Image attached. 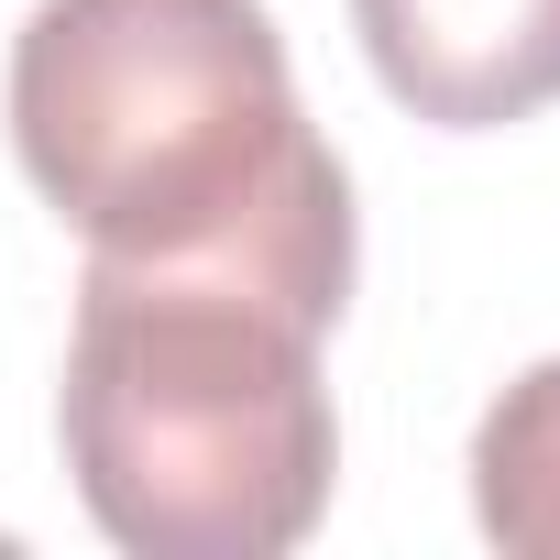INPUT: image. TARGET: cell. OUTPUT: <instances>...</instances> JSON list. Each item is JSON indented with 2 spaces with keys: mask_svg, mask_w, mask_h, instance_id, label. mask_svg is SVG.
Masks as SVG:
<instances>
[{
  "mask_svg": "<svg viewBox=\"0 0 560 560\" xmlns=\"http://www.w3.org/2000/svg\"><path fill=\"white\" fill-rule=\"evenodd\" d=\"M12 154L100 264L231 275L308 330L352 298V176L308 132L264 0H34Z\"/></svg>",
  "mask_w": 560,
  "mask_h": 560,
  "instance_id": "6da1fadb",
  "label": "cell"
},
{
  "mask_svg": "<svg viewBox=\"0 0 560 560\" xmlns=\"http://www.w3.org/2000/svg\"><path fill=\"white\" fill-rule=\"evenodd\" d=\"M56 418L78 505L132 560H275L341 472L319 330L231 275L89 253Z\"/></svg>",
  "mask_w": 560,
  "mask_h": 560,
  "instance_id": "7a4b0ae2",
  "label": "cell"
},
{
  "mask_svg": "<svg viewBox=\"0 0 560 560\" xmlns=\"http://www.w3.org/2000/svg\"><path fill=\"white\" fill-rule=\"evenodd\" d=\"M472 516L516 560H560V363L516 374L472 429Z\"/></svg>",
  "mask_w": 560,
  "mask_h": 560,
  "instance_id": "277c9868",
  "label": "cell"
},
{
  "mask_svg": "<svg viewBox=\"0 0 560 560\" xmlns=\"http://www.w3.org/2000/svg\"><path fill=\"white\" fill-rule=\"evenodd\" d=\"M363 56L396 110L494 132L560 100V0H352Z\"/></svg>",
  "mask_w": 560,
  "mask_h": 560,
  "instance_id": "3957f363",
  "label": "cell"
}]
</instances>
